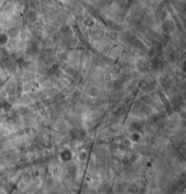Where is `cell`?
<instances>
[{"instance_id": "1", "label": "cell", "mask_w": 186, "mask_h": 194, "mask_svg": "<svg viewBox=\"0 0 186 194\" xmlns=\"http://www.w3.org/2000/svg\"><path fill=\"white\" fill-rule=\"evenodd\" d=\"M29 50L32 52V54H35V53H37L39 51L38 44H37V42H32L31 45H30Z\"/></svg>"}, {"instance_id": "4", "label": "cell", "mask_w": 186, "mask_h": 194, "mask_svg": "<svg viewBox=\"0 0 186 194\" xmlns=\"http://www.w3.org/2000/svg\"><path fill=\"white\" fill-rule=\"evenodd\" d=\"M9 34H10L11 35H13V37H15V35H16L18 34V29L17 28H13V29H11L10 31H9Z\"/></svg>"}, {"instance_id": "2", "label": "cell", "mask_w": 186, "mask_h": 194, "mask_svg": "<svg viewBox=\"0 0 186 194\" xmlns=\"http://www.w3.org/2000/svg\"><path fill=\"white\" fill-rule=\"evenodd\" d=\"M164 29L165 30L166 32L172 31V30L173 29V25H172V23L171 22V21H166L165 24L164 25Z\"/></svg>"}, {"instance_id": "3", "label": "cell", "mask_w": 186, "mask_h": 194, "mask_svg": "<svg viewBox=\"0 0 186 194\" xmlns=\"http://www.w3.org/2000/svg\"><path fill=\"white\" fill-rule=\"evenodd\" d=\"M61 31H62V33H63V34H64V35H67L68 32L70 31V28L68 27L67 26H63V27H62Z\"/></svg>"}, {"instance_id": "5", "label": "cell", "mask_w": 186, "mask_h": 194, "mask_svg": "<svg viewBox=\"0 0 186 194\" xmlns=\"http://www.w3.org/2000/svg\"><path fill=\"white\" fill-rule=\"evenodd\" d=\"M2 83V80H1V79H0V83Z\"/></svg>"}]
</instances>
